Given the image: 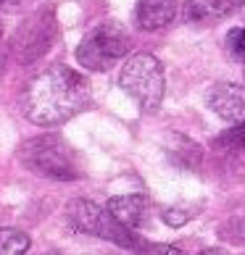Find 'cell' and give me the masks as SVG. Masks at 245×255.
<instances>
[{
  "label": "cell",
  "instance_id": "obj_1",
  "mask_svg": "<svg viewBox=\"0 0 245 255\" xmlns=\"http://www.w3.org/2000/svg\"><path fill=\"white\" fill-rule=\"evenodd\" d=\"M90 103V82L69 66H50L24 87V116L37 127H55L77 116Z\"/></svg>",
  "mask_w": 245,
  "mask_h": 255
},
{
  "label": "cell",
  "instance_id": "obj_2",
  "mask_svg": "<svg viewBox=\"0 0 245 255\" xmlns=\"http://www.w3.org/2000/svg\"><path fill=\"white\" fill-rule=\"evenodd\" d=\"M18 158L32 174H40L48 179L71 182V179L82 176L77 153L58 134H40V137L26 139L21 150H18Z\"/></svg>",
  "mask_w": 245,
  "mask_h": 255
},
{
  "label": "cell",
  "instance_id": "obj_3",
  "mask_svg": "<svg viewBox=\"0 0 245 255\" xmlns=\"http://www.w3.org/2000/svg\"><path fill=\"white\" fill-rule=\"evenodd\" d=\"M119 84L145 113H153V111L161 108V100H164V69H161V63H158V58H153L150 53L129 55L124 69H121Z\"/></svg>",
  "mask_w": 245,
  "mask_h": 255
},
{
  "label": "cell",
  "instance_id": "obj_4",
  "mask_svg": "<svg viewBox=\"0 0 245 255\" xmlns=\"http://www.w3.org/2000/svg\"><path fill=\"white\" fill-rule=\"evenodd\" d=\"M129 48L132 42L124 26L106 21L84 34V40L77 48V61L87 71H108L116 61H121L129 53Z\"/></svg>",
  "mask_w": 245,
  "mask_h": 255
},
{
  "label": "cell",
  "instance_id": "obj_5",
  "mask_svg": "<svg viewBox=\"0 0 245 255\" xmlns=\"http://www.w3.org/2000/svg\"><path fill=\"white\" fill-rule=\"evenodd\" d=\"M66 216H69V221L77 232L111 240L121 245V248H140L137 237L108 213V208H100L90 200H71L69 208H66Z\"/></svg>",
  "mask_w": 245,
  "mask_h": 255
},
{
  "label": "cell",
  "instance_id": "obj_6",
  "mask_svg": "<svg viewBox=\"0 0 245 255\" xmlns=\"http://www.w3.org/2000/svg\"><path fill=\"white\" fill-rule=\"evenodd\" d=\"M206 106L224 121H245V87L219 82L206 92Z\"/></svg>",
  "mask_w": 245,
  "mask_h": 255
},
{
  "label": "cell",
  "instance_id": "obj_7",
  "mask_svg": "<svg viewBox=\"0 0 245 255\" xmlns=\"http://www.w3.org/2000/svg\"><path fill=\"white\" fill-rule=\"evenodd\" d=\"M106 208H108V213L114 216L121 226H127L129 232L140 229V226L148 221V216H150V203H148V197H143V195L111 197Z\"/></svg>",
  "mask_w": 245,
  "mask_h": 255
},
{
  "label": "cell",
  "instance_id": "obj_8",
  "mask_svg": "<svg viewBox=\"0 0 245 255\" xmlns=\"http://www.w3.org/2000/svg\"><path fill=\"white\" fill-rule=\"evenodd\" d=\"M177 16V0H140L135 8V24L143 32H158Z\"/></svg>",
  "mask_w": 245,
  "mask_h": 255
},
{
  "label": "cell",
  "instance_id": "obj_9",
  "mask_svg": "<svg viewBox=\"0 0 245 255\" xmlns=\"http://www.w3.org/2000/svg\"><path fill=\"white\" fill-rule=\"evenodd\" d=\"M245 5V0H187L185 3V21L190 24H214L235 13Z\"/></svg>",
  "mask_w": 245,
  "mask_h": 255
},
{
  "label": "cell",
  "instance_id": "obj_10",
  "mask_svg": "<svg viewBox=\"0 0 245 255\" xmlns=\"http://www.w3.org/2000/svg\"><path fill=\"white\" fill-rule=\"evenodd\" d=\"M29 250V237L18 229H0V255H24Z\"/></svg>",
  "mask_w": 245,
  "mask_h": 255
},
{
  "label": "cell",
  "instance_id": "obj_11",
  "mask_svg": "<svg viewBox=\"0 0 245 255\" xmlns=\"http://www.w3.org/2000/svg\"><path fill=\"white\" fill-rule=\"evenodd\" d=\"M216 145L224 150H243L245 147V121H238L232 129L216 137Z\"/></svg>",
  "mask_w": 245,
  "mask_h": 255
},
{
  "label": "cell",
  "instance_id": "obj_12",
  "mask_svg": "<svg viewBox=\"0 0 245 255\" xmlns=\"http://www.w3.org/2000/svg\"><path fill=\"white\" fill-rule=\"evenodd\" d=\"M227 48L235 58L245 61V26H238V29H232L227 34Z\"/></svg>",
  "mask_w": 245,
  "mask_h": 255
},
{
  "label": "cell",
  "instance_id": "obj_13",
  "mask_svg": "<svg viewBox=\"0 0 245 255\" xmlns=\"http://www.w3.org/2000/svg\"><path fill=\"white\" fill-rule=\"evenodd\" d=\"M222 237L235 245H245V219H235L222 229Z\"/></svg>",
  "mask_w": 245,
  "mask_h": 255
},
{
  "label": "cell",
  "instance_id": "obj_14",
  "mask_svg": "<svg viewBox=\"0 0 245 255\" xmlns=\"http://www.w3.org/2000/svg\"><path fill=\"white\" fill-rule=\"evenodd\" d=\"M193 213H185V211H174V208H169V211H164V221L169 224V226H180V224H185L187 219H190Z\"/></svg>",
  "mask_w": 245,
  "mask_h": 255
},
{
  "label": "cell",
  "instance_id": "obj_15",
  "mask_svg": "<svg viewBox=\"0 0 245 255\" xmlns=\"http://www.w3.org/2000/svg\"><path fill=\"white\" fill-rule=\"evenodd\" d=\"M150 255H187V253L182 248H174V245H158V248H153Z\"/></svg>",
  "mask_w": 245,
  "mask_h": 255
},
{
  "label": "cell",
  "instance_id": "obj_16",
  "mask_svg": "<svg viewBox=\"0 0 245 255\" xmlns=\"http://www.w3.org/2000/svg\"><path fill=\"white\" fill-rule=\"evenodd\" d=\"M32 0H0V11H18V8L29 5Z\"/></svg>",
  "mask_w": 245,
  "mask_h": 255
},
{
  "label": "cell",
  "instance_id": "obj_17",
  "mask_svg": "<svg viewBox=\"0 0 245 255\" xmlns=\"http://www.w3.org/2000/svg\"><path fill=\"white\" fill-rule=\"evenodd\" d=\"M201 255H230L227 250H216V248H209V250H203Z\"/></svg>",
  "mask_w": 245,
  "mask_h": 255
},
{
  "label": "cell",
  "instance_id": "obj_18",
  "mask_svg": "<svg viewBox=\"0 0 245 255\" xmlns=\"http://www.w3.org/2000/svg\"><path fill=\"white\" fill-rule=\"evenodd\" d=\"M0 37H3V26H0Z\"/></svg>",
  "mask_w": 245,
  "mask_h": 255
}]
</instances>
